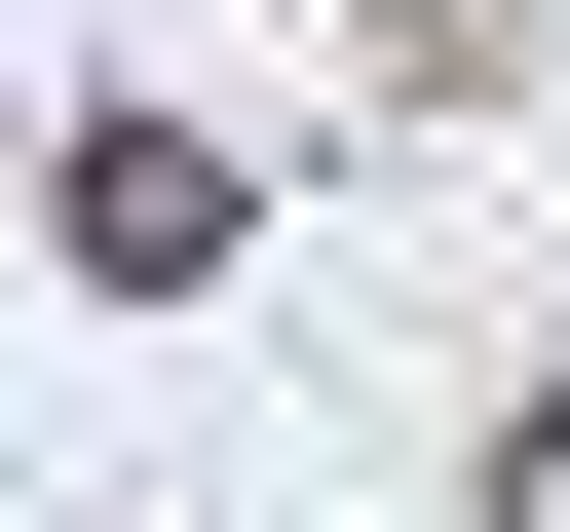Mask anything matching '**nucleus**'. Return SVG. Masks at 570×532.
Wrapping results in <instances>:
<instances>
[{"label": "nucleus", "instance_id": "obj_1", "mask_svg": "<svg viewBox=\"0 0 570 532\" xmlns=\"http://www.w3.org/2000/svg\"><path fill=\"white\" fill-rule=\"evenodd\" d=\"M39 228L115 266V305H190V266H228V152H190V115H77V152H39Z\"/></svg>", "mask_w": 570, "mask_h": 532}]
</instances>
